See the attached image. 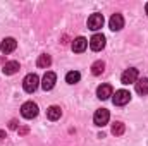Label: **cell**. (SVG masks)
<instances>
[{"label":"cell","mask_w":148,"mask_h":146,"mask_svg":"<svg viewBox=\"0 0 148 146\" xmlns=\"http://www.w3.org/2000/svg\"><path fill=\"white\" fill-rule=\"evenodd\" d=\"M38 86H40V77H38L35 72L28 74V76L24 77V81H23V88H24L26 93H33V91H36Z\"/></svg>","instance_id":"cell-1"},{"label":"cell","mask_w":148,"mask_h":146,"mask_svg":"<svg viewBox=\"0 0 148 146\" xmlns=\"http://www.w3.org/2000/svg\"><path fill=\"white\" fill-rule=\"evenodd\" d=\"M129 100H131V93L127 89H119V91H115V95H112V102L117 107H122V105L129 103Z\"/></svg>","instance_id":"cell-2"},{"label":"cell","mask_w":148,"mask_h":146,"mask_svg":"<svg viewBox=\"0 0 148 146\" xmlns=\"http://www.w3.org/2000/svg\"><path fill=\"white\" fill-rule=\"evenodd\" d=\"M21 115L24 119H35L38 115V105L33 102H26L23 107H21Z\"/></svg>","instance_id":"cell-3"},{"label":"cell","mask_w":148,"mask_h":146,"mask_svg":"<svg viewBox=\"0 0 148 146\" xmlns=\"http://www.w3.org/2000/svg\"><path fill=\"white\" fill-rule=\"evenodd\" d=\"M109 119H110V113H109V110H105V108L97 110L95 115H93V122H95V126H98V127H103V126L109 122Z\"/></svg>","instance_id":"cell-4"},{"label":"cell","mask_w":148,"mask_h":146,"mask_svg":"<svg viewBox=\"0 0 148 146\" xmlns=\"http://www.w3.org/2000/svg\"><path fill=\"white\" fill-rule=\"evenodd\" d=\"M138 81V69H134V67H129V69H126L122 76H121V83L122 84H131V83H136Z\"/></svg>","instance_id":"cell-5"},{"label":"cell","mask_w":148,"mask_h":146,"mask_svg":"<svg viewBox=\"0 0 148 146\" xmlns=\"http://www.w3.org/2000/svg\"><path fill=\"white\" fill-rule=\"evenodd\" d=\"M103 26V16L102 14H91L88 17V29L91 31H98Z\"/></svg>","instance_id":"cell-6"},{"label":"cell","mask_w":148,"mask_h":146,"mask_svg":"<svg viewBox=\"0 0 148 146\" xmlns=\"http://www.w3.org/2000/svg\"><path fill=\"white\" fill-rule=\"evenodd\" d=\"M90 48L93 50V52H100V50H103L105 48V36L103 35H93L91 40H90Z\"/></svg>","instance_id":"cell-7"},{"label":"cell","mask_w":148,"mask_h":146,"mask_svg":"<svg viewBox=\"0 0 148 146\" xmlns=\"http://www.w3.org/2000/svg\"><path fill=\"white\" fill-rule=\"evenodd\" d=\"M55 81H57V76L53 72H45L43 79H41V88L45 91H50L53 86H55Z\"/></svg>","instance_id":"cell-8"},{"label":"cell","mask_w":148,"mask_h":146,"mask_svg":"<svg viewBox=\"0 0 148 146\" xmlns=\"http://www.w3.org/2000/svg\"><path fill=\"white\" fill-rule=\"evenodd\" d=\"M109 26H110L112 31H121L124 28V17L121 14H114L109 21Z\"/></svg>","instance_id":"cell-9"},{"label":"cell","mask_w":148,"mask_h":146,"mask_svg":"<svg viewBox=\"0 0 148 146\" xmlns=\"http://www.w3.org/2000/svg\"><path fill=\"white\" fill-rule=\"evenodd\" d=\"M16 46H17V41H16L14 38H5V40L0 43V50H2V53H10V52L16 50Z\"/></svg>","instance_id":"cell-10"},{"label":"cell","mask_w":148,"mask_h":146,"mask_svg":"<svg viewBox=\"0 0 148 146\" xmlns=\"http://www.w3.org/2000/svg\"><path fill=\"white\" fill-rule=\"evenodd\" d=\"M86 46H88V40L83 36H77L73 41V52H76V53H83L86 50Z\"/></svg>","instance_id":"cell-11"},{"label":"cell","mask_w":148,"mask_h":146,"mask_svg":"<svg viewBox=\"0 0 148 146\" xmlns=\"http://www.w3.org/2000/svg\"><path fill=\"white\" fill-rule=\"evenodd\" d=\"M97 96L100 100H109L112 96V86L110 84H102L97 88Z\"/></svg>","instance_id":"cell-12"},{"label":"cell","mask_w":148,"mask_h":146,"mask_svg":"<svg viewBox=\"0 0 148 146\" xmlns=\"http://www.w3.org/2000/svg\"><path fill=\"white\" fill-rule=\"evenodd\" d=\"M136 93L141 96L148 95V77H141L136 81Z\"/></svg>","instance_id":"cell-13"},{"label":"cell","mask_w":148,"mask_h":146,"mask_svg":"<svg viewBox=\"0 0 148 146\" xmlns=\"http://www.w3.org/2000/svg\"><path fill=\"white\" fill-rule=\"evenodd\" d=\"M17 71H19V62H16V60L5 62V65H3V74L12 76V74H16Z\"/></svg>","instance_id":"cell-14"},{"label":"cell","mask_w":148,"mask_h":146,"mask_svg":"<svg viewBox=\"0 0 148 146\" xmlns=\"http://www.w3.org/2000/svg\"><path fill=\"white\" fill-rule=\"evenodd\" d=\"M60 115H62V110H60V107H57V105H52L50 108L47 110V117L50 120H59Z\"/></svg>","instance_id":"cell-15"},{"label":"cell","mask_w":148,"mask_h":146,"mask_svg":"<svg viewBox=\"0 0 148 146\" xmlns=\"http://www.w3.org/2000/svg\"><path fill=\"white\" fill-rule=\"evenodd\" d=\"M50 64H52V57H50V55H47V53L40 55V57H38V60H36V65L40 67V69H47Z\"/></svg>","instance_id":"cell-16"},{"label":"cell","mask_w":148,"mask_h":146,"mask_svg":"<svg viewBox=\"0 0 148 146\" xmlns=\"http://www.w3.org/2000/svg\"><path fill=\"white\" fill-rule=\"evenodd\" d=\"M79 79H81V74L77 72V71H71V72L66 74V81H67L69 84H76V83H79Z\"/></svg>","instance_id":"cell-17"},{"label":"cell","mask_w":148,"mask_h":146,"mask_svg":"<svg viewBox=\"0 0 148 146\" xmlns=\"http://www.w3.org/2000/svg\"><path fill=\"white\" fill-rule=\"evenodd\" d=\"M103 69H105V64H103L102 60H97V62L91 65V72H93V76H100V74L103 72Z\"/></svg>","instance_id":"cell-18"},{"label":"cell","mask_w":148,"mask_h":146,"mask_svg":"<svg viewBox=\"0 0 148 146\" xmlns=\"http://www.w3.org/2000/svg\"><path fill=\"white\" fill-rule=\"evenodd\" d=\"M124 124L122 122H115L114 126H112V134L114 136H121V134H124Z\"/></svg>","instance_id":"cell-19"},{"label":"cell","mask_w":148,"mask_h":146,"mask_svg":"<svg viewBox=\"0 0 148 146\" xmlns=\"http://www.w3.org/2000/svg\"><path fill=\"white\" fill-rule=\"evenodd\" d=\"M16 126H17V122H16V120H12V122H10V127H12V129H16Z\"/></svg>","instance_id":"cell-20"},{"label":"cell","mask_w":148,"mask_h":146,"mask_svg":"<svg viewBox=\"0 0 148 146\" xmlns=\"http://www.w3.org/2000/svg\"><path fill=\"white\" fill-rule=\"evenodd\" d=\"M3 136H5V132H3V131H0V139H3Z\"/></svg>","instance_id":"cell-21"},{"label":"cell","mask_w":148,"mask_h":146,"mask_svg":"<svg viewBox=\"0 0 148 146\" xmlns=\"http://www.w3.org/2000/svg\"><path fill=\"white\" fill-rule=\"evenodd\" d=\"M145 10H147V14H148V3H147V5H145Z\"/></svg>","instance_id":"cell-22"}]
</instances>
